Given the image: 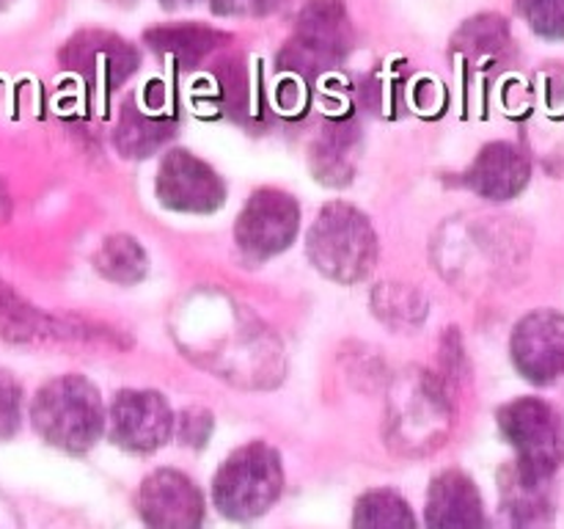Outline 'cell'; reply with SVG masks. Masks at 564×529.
<instances>
[{
    "mask_svg": "<svg viewBox=\"0 0 564 529\" xmlns=\"http://www.w3.org/2000/svg\"><path fill=\"white\" fill-rule=\"evenodd\" d=\"M36 433L66 452L91 450L105 433V406L83 375H61L36 391L31 406Z\"/></svg>",
    "mask_w": 564,
    "mask_h": 529,
    "instance_id": "cell-1",
    "label": "cell"
},
{
    "mask_svg": "<svg viewBox=\"0 0 564 529\" xmlns=\"http://www.w3.org/2000/svg\"><path fill=\"white\" fill-rule=\"evenodd\" d=\"M306 251L319 273L341 284H352L375 268L378 237L361 209L345 202H330L319 209L308 229Z\"/></svg>",
    "mask_w": 564,
    "mask_h": 529,
    "instance_id": "cell-2",
    "label": "cell"
},
{
    "mask_svg": "<svg viewBox=\"0 0 564 529\" xmlns=\"http://www.w3.org/2000/svg\"><path fill=\"white\" fill-rule=\"evenodd\" d=\"M284 490V468L273 446L262 441L231 452L213 479L215 507L231 521H251L273 507Z\"/></svg>",
    "mask_w": 564,
    "mask_h": 529,
    "instance_id": "cell-3",
    "label": "cell"
},
{
    "mask_svg": "<svg viewBox=\"0 0 564 529\" xmlns=\"http://www.w3.org/2000/svg\"><path fill=\"white\" fill-rule=\"evenodd\" d=\"M499 428L516 450V474L529 483L549 485L564 461L562 422L554 408L538 397H521L499 411Z\"/></svg>",
    "mask_w": 564,
    "mask_h": 529,
    "instance_id": "cell-4",
    "label": "cell"
},
{
    "mask_svg": "<svg viewBox=\"0 0 564 529\" xmlns=\"http://www.w3.org/2000/svg\"><path fill=\"white\" fill-rule=\"evenodd\" d=\"M350 53V22L339 0H312L297 14L295 36L290 39L281 66L301 75H319L334 69Z\"/></svg>",
    "mask_w": 564,
    "mask_h": 529,
    "instance_id": "cell-5",
    "label": "cell"
},
{
    "mask_svg": "<svg viewBox=\"0 0 564 529\" xmlns=\"http://www.w3.org/2000/svg\"><path fill=\"white\" fill-rule=\"evenodd\" d=\"M301 229V209L297 202L284 191L262 187L248 198L235 226V240L240 251L253 262L286 251Z\"/></svg>",
    "mask_w": 564,
    "mask_h": 529,
    "instance_id": "cell-6",
    "label": "cell"
},
{
    "mask_svg": "<svg viewBox=\"0 0 564 529\" xmlns=\"http://www.w3.org/2000/svg\"><path fill=\"white\" fill-rule=\"evenodd\" d=\"M449 417V397L430 373H408L391 397V428L397 444H408L411 450L438 444L441 428Z\"/></svg>",
    "mask_w": 564,
    "mask_h": 529,
    "instance_id": "cell-7",
    "label": "cell"
},
{
    "mask_svg": "<svg viewBox=\"0 0 564 529\" xmlns=\"http://www.w3.org/2000/svg\"><path fill=\"white\" fill-rule=\"evenodd\" d=\"M158 198L163 207L176 213L207 215L224 204L226 187L213 165L185 149H176L160 163Z\"/></svg>",
    "mask_w": 564,
    "mask_h": 529,
    "instance_id": "cell-8",
    "label": "cell"
},
{
    "mask_svg": "<svg viewBox=\"0 0 564 529\" xmlns=\"http://www.w3.org/2000/svg\"><path fill=\"white\" fill-rule=\"evenodd\" d=\"M512 361L532 384H554L564 375V314L538 309L512 331Z\"/></svg>",
    "mask_w": 564,
    "mask_h": 529,
    "instance_id": "cell-9",
    "label": "cell"
},
{
    "mask_svg": "<svg viewBox=\"0 0 564 529\" xmlns=\"http://www.w3.org/2000/svg\"><path fill=\"white\" fill-rule=\"evenodd\" d=\"M174 433V413L160 391H119L110 406V435L130 452H154Z\"/></svg>",
    "mask_w": 564,
    "mask_h": 529,
    "instance_id": "cell-10",
    "label": "cell"
},
{
    "mask_svg": "<svg viewBox=\"0 0 564 529\" xmlns=\"http://www.w3.org/2000/svg\"><path fill=\"white\" fill-rule=\"evenodd\" d=\"M138 510L149 529H202L204 523L202 494L176 468H158L143 479Z\"/></svg>",
    "mask_w": 564,
    "mask_h": 529,
    "instance_id": "cell-11",
    "label": "cell"
},
{
    "mask_svg": "<svg viewBox=\"0 0 564 529\" xmlns=\"http://www.w3.org/2000/svg\"><path fill=\"white\" fill-rule=\"evenodd\" d=\"M66 69L77 72L97 88H116L138 69L141 58L130 42L108 31H83L61 53Z\"/></svg>",
    "mask_w": 564,
    "mask_h": 529,
    "instance_id": "cell-12",
    "label": "cell"
},
{
    "mask_svg": "<svg viewBox=\"0 0 564 529\" xmlns=\"http://www.w3.org/2000/svg\"><path fill=\"white\" fill-rule=\"evenodd\" d=\"M532 176V163L521 147L510 141H494L482 147L466 171V185L490 202L516 198Z\"/></svg>",
    "mask_w": 564,
    "mask_h": 529,
    "instance_id": "cell-13",
    "label": "cell"
},
{
    "mask_svg": "<svg viewBox=\"0 0 564 529\" xmlns=\"http://www.w3.org/2000/svg\"><path fill=\"white\" fill-rule=\"evenodd\" d=\"M91 334L94 331H88L86 323L66 325L64 320L39 312L0 281V339L11 345H39L47 339H88Z\"/></svg>",
    "mask_w": 564,
    "mask_h": 529,
    "instance_id": "cell-14",
    "label": "cell"
},
{
    "mask_svg": "<svg viewBox=\"0 0 564 529\" xmlns=\"http://www.w3.org/2000/svg\"><path fill=\"white\" fill-rule=\"evenodd\" d=\"M427 529H485L482 496L468 474L449 468L427 494Z\"/></svg>",
    "mask_w": 564,
    "mask_h": 529,
    "instance_id": "cell-15",
    "label": "cell"
},
{
    "mask_svg": "<svg viewBox=\"0 0 564 529\" xmlns=\"http://www.w3.org/2000/svg\"><path fill=\"white\" fill-rule=\"evenodd\" d=\"M499 529H554L549 485L529 483L510 468L501 477Z\"/></svg>",
    "mask_w": 564,
    "mask_h": 529,
    "instance_id": "cell-16",
    "label": "cell"
},
{
    "mask_svg": "<svg viewBox=\"0 0 564 529\" xmlns=\"http://www.w3.org/2000/svg\"><path fill=\"white\" fill-rule=\"evenodd\" d=\"M143 42L154 53L174 58L180 66H196L207 58L209 53L229 42V33L218 28L198 25V22H176V25H158L143 33Z\"/></svg>",
    "mask_w": 564,
    "mask_h": 529,
    "instance_id": "cell-17",
    "label": "cell"
},
{
    "mask_svg": "<svg viewBox=\"0 0 564 529\" xmlns=\"http://www.w3.org/2000/svg\"><path fill=\"white\" fill-rule=\"evenodd\" d=\"M174 136V121L158 108H124L116 130V147L124 158H147Z\"/></svg>",
    "mask_w": 564,
    "mask_h": 529,
    "instance_id": "cell-18",
    "label": "cell"
},
{
    "mask_svg": "<svg viewBox=\"0 0 564 529\" xmlns=\"http://www.w3.org/2000/svg\"><path fill=\"white\" fill-rule=\"evenodd\" d=\"M99 273L113 284H138L149 273V257L141 242L130 235H113L99 246L94 259Z\"/></svg>",
    "mask_w": 564,
    "mask_h": 529,
    "instance_id": "cell-19",
    "label": "cell"
},
{
    "mask_svg": "<svg viewBox=\"0 0 564 529\" xmlns=\"http://www.w3.org/2000/svg\"><path fill=\"white\" fill-rule=\"evenodd\" d=\"M352 529H416V516L397 490L378 488L356 501Z\"/></svg>",
    "mask_w": 564,
    "mask_h": 529,
    "instance_id": "cell-20",
    "label": "cell"
},
{
    "mask_svg": "<svg viewBox=\"0 0 564 529\" xmlns=\"http://www.w3.org/2000/svg\"><path fill=\"white\" fill-rule=\"evenodd\" d=\"M352 147H356V127H330L314 149V171L319 180L328 185H345L352 174Z\"/></svg>",
    "mask_w": 564,
    "mask_h": 529,
    "instance_id": "cell-21",
    "label": "cell"
},
{
    "mask_svg": "<svg viewBox=\"0 0 564 529\" xmlns=\"http://www.w3.org/2000/svg\"><path fill=\"white\" fill-rule=\"evenodd\" d=\"M455 47L460 53L471 55V58H496L510 47V28H507L505 17L482 14L468 20L466 25L457 31Z\"/></svg>",
    "mask_w": 564,
    "mask_h": 529,
    "instance_id": "cell-22",
    "label": "cell"
},
{
    "mask_svg": "<svg viewBox=\"0 0 564 529\" xmlns=\"http://www.w3.org/2000/svg\"><path fill=\"white\" fill-rule=\"evenodd\" d=\"M518 11L538 36L549 42L564 39V0H518Z\"/></svg>",
    "mask_w": 564,
    "mask_h": 529,
    "instance_id": "cell-23",
    "label": "cell"
},
{
    "mask_svg": "<svg viewBox=\"0 0 564 529\" xmlns=\"http://www.w3.org/2000/svg\"><path fill=\"white\" fill-rule=\"evenodd\" d=\"M386 290H380L375 295V306H378L380 317H386L389 323H400L402 317L408 323H413V314L424 317V301L416 295L413 290H405V287H394V284H383Z\"/></svg>",
    "mask_w": 564,
    "mask_h": 529,
    "instance_id": "cell-24",
    "label": "cell"
},
{
    "mask_svg": "<svg viewBox=\"0 0 564 529\" xmlns=\"http://www.w3.org/2000/svg\"><path fill=\"white\" fill-rule=\"evenodd\" d=\"M22 389L9 373H0V441L11 439L20 430Z\"/></svg>",
    "mask_w": 564,
    "mask_h": 529,
    "instance_id": "cell-25",
    "label": "cell"
},
{
    "mask_svg": "<svg viewBox=\"0 0 564 529\" xmlns=\"http://www.w3.org/2000/svg\"><path fill=\"white\" fill-rule=\"evenodd\" d=\"M209 433H213V417L202 408H187L180 419V439L191 446L207 444Z\"/></svg>",
    "mask_w": 564,
    "mask_h": 529,
    "instance_id": "cell-26",
    "label": "cell"
},
{
    "mask_svg": "<svg viewBox=\"0 0 564 529\" xmlns=\"http://www.w3.org/2000/svg\"><path fill=\"white\" fill-rule=\"evenodd\" d=\"M284 0H213V11L218 17H264L275 11Z\"/></svg>",
    "mask_w": 564,
    "mask_h": 529,
    "instance_id": "cell-27",
    "label": "cell"
},
{
    "mask_svg": "<svg viewBox=\"0 0 564 529\" xmlns=\"http://www.w3.org/2000/svg\"><path fill=\"white\" fill-rule=\"evenodd\" d=\"M160 3H163L165 9H182V6H193L198 3V0H160Z\"/></svg>",
    "mask_w": 564,
    "mask_h": 529,
    "instance_id": "cell-28",
    "label": "cell"
},
{
    "mask_svg": "<svg viewBox=\"0 0 564 529\" xmlns=\"http://www.w3.org/2000/svg\"><path fill=\"white\" fill-rule=\"evenodd\" d=\"M113 3H132V0H113Z\"/></svg>",
    "mask_w": 564,
    "mask_h": 529,
    "instance_id": "cell-29",
    "label": "cell"
},
{
    "mask_svg": "<svg viewBox=\"0 0 564 529\" xmlns=\"http://www.w3.org/2000/svg\"><path fill=\"white\" fill-rule=\"evenodd\" d=\"M562 439H564V428H562Z\"/></svg>",
    "mask_w": 564,
    "mask_h": 529,
    "instance_id": "cell-30",
    "label": "cell"
}]
</instances>
